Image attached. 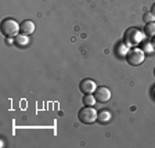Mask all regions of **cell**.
<instances>
[{"label":"cell","instance_id":"6da1fadb","mask_svg":"<svg viewBox=\"0 0 155 148\" xmlns=\"http://www.w3.org/2000/svg\"><path fill=\"white\" fill-rule=\"evenodd\" d=\"M2 33L4 38H15L21 33V24H18L14 18H6L2 21Z\"/></svg>","mask_w":155,"mask_h":148},{"label":"cell","instance_id":"7a4b0ae2","mask_svg":"<svg viewBox=\"0 0 155 148\" xmlns=\"http://www.w3.org/2000/svg\"><path fill=\"white\" fill-rule=\"evenodd\" d=\"M144 35L145 33H143L139 28L133 26V28L126 29L125 35H123V42L129 46V47H137L141 43L143 39H144Z\"/></svg>","mask_w":155,"mask_h":148},{"label":"cell","instance_id":"3957f363","mask_svg":"<svg viewBox=\"0 0 155 148\" xmlns=\"http://www.w3.org/2000/svg\"><path fill=\"white\" fill-rule=\"evenodd\" d=\"M127 64L132 65V67H137V65H141L145 60V53L143 48L140 47H130L127 54L125 55Z\"/></svg>","mask_w":155,"mask_h":148},{"label":"cell","instance_id":"277c9868","mask_svg":"<svg viewBox=\"0 0 155 148\" xmlns=\"http://www.w3.org/2000/svg\"><path fill=\"white\" fill-rule=\"evenodd\" d=\"M97 115H98V112L94 110L93 107H86V105H84L82 110H79V112H78L79 122L84 123V125H91V123H94L97 120Z\"/></svg>","mask_w":155,"mask_h":148},{"label":"cell","instance_id":"5b68a950","mask_svg":"<svg viewBox=\"0 0 155 148\" xmlns=\"http://www.w3.org/2000/svg\"><path fill=\"white\" fill-rule=\"evenodd\" d=\"M94 97L98 103H107V101L111 100V90L105 86H100L94 91Z\"/></svg>","mask_w":155,"mask_h":148},{"label":"cell","instance_id":"8992f818","mask_svg":"<svg viewBox=\"0 0 155 148\" xmlns=\"http://www.w3.org/2000/svg\"><path fill=\"white\" fill-rule=\"evenodd\" d=\"M96 89H97V84L91 79H82L81 83H79V90L83 94H94Z\"/></svg>","mask_w":155,"mask_h":148},{"label":"cell","instance_id":"52a82bcc","mask_svg":"<svg viewBox=\"0 0 155 148\" xmlns=\"http://www.w3.org/2000/svg\"><path fill=\"white\" fill-rule=\"evenodd\" d=\"M21 33L26 36H31L35 33V22H32L31 19H25L24 22H21Z\"/></svg>","mask_w":155,"mask_h":148},{"label":"cell","instance_id":"ba28073f","mask_svg":"<svg viewBox=\"0 0 155 148\" xmlns=\"http://www.w3.org/2000/svg\"><path fill=\"white\" fill-rule=\"evenodd\" d=\"M111 118H112V115H111L110 111L107 110H103V111H98V115H97V120L101 123H108L111 120Z\"/></svg>","mask_w":155,"mask_h":148},{"label":"cell","instance_id":"9c48e42d","mask_svg":"<svg viewBox=\"0 0 155 148\" xmlns=\"http://www.w3.org/2000/svg\"><path fill=\"white\" fill-rule=\"evenodd\" d=\"M14 42H15V44L19 46V47H25V46L29 44V36L24 35V33H19L18 36L14 38Z\"/></svg>","mask_w":155,"mask_h":148},{"label":"cell","instance_id":"30bf717a","mask_svg":"<svg viewBox=\"0 0 155 148\" xmlns=\"http://www.w3.org/2000/svg\"><path fill=\"white\" fill-rule=\"evenodd\" d=\"M129 46L126 44L125 42H122V43H119L118 44V47H116V54L119 55V57H125L126 54H127V51H129Z\"/></svg>","mask_w":155,"mask_h":148},{"label":"cell","instance_id":"8fae6325","mask_svg":"<svg viewBox=\"0 0 155 148\" xmlns=\"http://www.w3.org/2000/svg\"><path fill=\"white\" fill-rule=\"evenodd\" d=\"M144 33H145L147 36H150V38H154V36H155V21L145 24Z\"/></svg>","mask_w":155,"mask_h":148},{"label":"cell","instance_id":"7c38bea8","mask_svg":"<svg viewBox=\"0 0 155 148\" xmlns=\"http://www.w3.org/2000/svg\"><path fill=\"white\" fill-rule=\"evenodd\" d=\"M96 103H97V100H96V97H94V94H84L83 104L86 107H94Z\"/></svg>","mask_w":155,"mask_h":148},{"label":"cell","instance_id":"4fadbf2b","mask_svg":"<svg viewBox=\"0 0 155 148\" xmlns=\"http://www.w3.org/2000/svg\"><path fill=\"white\" fill-rule=\"evenodd\" d=\"M143 19H144V22H152V21H155V15L151 13V11H150V13L144 14Z\"/></svg>","mask_w":155,"mask_h":148},{"label":"cell","instance_id":"5bb4252c","mask_svg":"<svg viewBox=\"0 0 155 148\" xmlns=\"http://www.w3.org/2000/svg\"><path fill=\"white\" fill-rule=\"evenodd\" d=\"M152 50H154V46H152V43H147V46H144V53H151Z\"/></svg>","mask_w":155,"mask_h":148},{"label":"cell","instance_id":"9a60e30c","mask_svg":"<svg viewBox=\"0 0 155 148\" xmlns=\"http://www.w3.org/2000/svg\"><path fill=\"white\" fill-rule=\"evenodd\" d=\"M151 13H152V14H154V15H155V3L152 4V7H151Z\"/></svg>","mask_w":155,"mask_h":148},{"label":"cell","instance_id":"2e32d148","mask_svg":"<svg viewBox=\"0 0 155 148\" xmlns=\"http://www.w3.org/2000/svg\"><path fill=\"white\" fill-rule=\"evenodd\" d=\"M152 46H154V48H155V36L152 38Z\"/></svg>","mask_w":155,"mask_h":148},{"label":"cell","instance_id":"e0dca14e","mask_svg":"<svg viewBox=\"0 0 155 148\" xmlns=\"http://www.w3.org/2000/svg\"><path fill=\"white\" fill-rule=\"evenodd\" d=\"M152 94H154V97H155V86H154V89H152Z\"/></svg>","mask_w":155,"mask_h":148},{"label":"cell","instance_id":"ac0fdd59","mask_svg":"<svg viewBox=\"0 0 155 148\" xmlns=\"http://www.w3.org/2000/svg\"><path fill=\"white\" fill-rule=\"evenodd\" d=\"M154 75H155V69H154Z\"/></svg>","mask_w":155,"mask_h":148}]
</instances>
